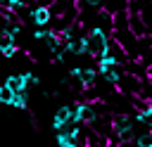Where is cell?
Here are the masks:
<instances>
[{"label":"cell","mask_w":152,"mask_h":147,"mask_svg":"<svg viewBox=\"0 0 152 147\" xmlns=\"http://www.w3.org/2000/svg\"><path fill=\"white\" fill-rule=\"evenodd\" d=\"M107 43H109V33H107V31H102L100 26L88 28V33H86V55L100 57L102 50L107 47Z\"/></svg>","instance_id":"cell-1"},{"label":"cell","mask_w":152,"mask_h":147,"mask_svg":"<svg viewBox=\"0 0 152 147\" xmlns=\"http://www.w3.org/2000/svg\"><path fill=\"white\" fill-rule=\"evenodd\" d=\"M116 85H119V90H121V92H126V95H138V92H140V88H142V78H138L135 74L124 71V74L119 76Z\"/></svg>","instance_id":"cell-2"},{"label":"cell","mask_w":152,"mask_h":147,"mask_svg":"<svg viewBox=\"0 0 152 147\" xmlns=\"http://www.w3.org/2000/svg\"><path fill=\"white\" fill-rule=\"evenodd\" d=\"M28 19H31L36 26H48L50 19H52V14H50V9H48L45 5H31V9H28Z\"/></svg>","instance_id":"cell-3"},{"label":"cell","mask_w":152,"mask_h":147,"mask_svg":"<svg viewBox=\"0 0 152 147\" xmlns=\"http://www.w3.org/2000/svg\"><path fill=\"white\" fill-rule=\"evenodd\" d=\"M69 123H71V107L62 104V107L55 111V116H52V128H55V130H62V128H66Z\"/></svg>","instance_id":"cell-4"},{"label":"cell","mask_w":152,"mask_h":147,"mask_svg":"<svg viewBox=\"0 0 152 147\" xmlns=\"http://www.w3.org/2000/svg\"><path fill=\"white\" fill-rule=\"evenodd\" d=\"M128 28H131V31H133V36H138V38L150 36V31L145 28V24H142V19H140V14H138V12H128Z\"/></svg>","instance_id":"cell-5"},{"label":"cell","mask_w":152,"mask_h":147,"mask_svg":"<svg viewBox=\"0 0 152 147\" xmlns=\"http://www.w3.org/2000/svg\"><path fill=\"white\" fill-rule=\"evenodd\" d=\"M5 85H7L12 92H21V90H28V83H26V76H24V74H12V76H7Z\"/></svg>","instance_id":"cell-6"},{"label":"cell","mask_w":152,"mask_h":147,"mask_svg":"<svg viewBox=\"0 0 152 147\" xmlns=\"http://www.w3.org/2000/svg\"><path fill=\"white\" fill-rule=\"evenodd\" d=\"M109 121H112V130L114 133H121V130H126V128L133 126V116L131 114H114Z\"/></svg>","instance_id":"cell-7"},{"label":"cell","mask_w":152,"mask_h":147,"mask_svg":"<svg viewBox=\"0 0 152 147\" xmlns=\"http://www.w3.org/2000/svg\"><path fill=\"white\" fill-rule=\"evenodd\" d=\"M102 9L107 14H114V12H121V9H128V0H104Z\"/></svg>","instance_id":"cell-8"},{"label":"cell","mask_w":152,"mask_h":147,"mask_svg":"<svg viewBox=\"0 0 152 147\" xmlns=\"http://www.w3.org/2000/svg\"><path fill=\"white\" fill-rule=\"evenodd\" d=\"M12 107H17V109H26L28 107V92L26 90H21V92H14V97H12V102H10Z\"/></svg>","instance_id":"cell-9"},{"label":"cell","mask_w":152,"mask_h":147,"mask_svg":"<svg viewBox=\"0 0 152 147\" xmlns=\"http://www.w3.org/2000/svg\"><path fill=\"white\" fill-rule=\"evenodd\" d=\"M57 147H69V145H74V140H71V135H69V130H57Z\"/></svg>","instance_id":"cell-10"},{"label":"cell","mask_w":152,"mask_h":147,"mask_svg":"<svg viewBox=\"0 0 152 147\" xmlns=\"http://www.w3.org/2000/svg\"><path fill=\"white\" fill-rule=\"evenodd\" d=\"M17 43H7V45H0V55L5 57V59H12V57H17Z\"/></svg>","instance_id":"cell-11"},{"label":"cell","mask_w":152,"mask_h":147,"mask_svg":"<svg viewBox=\"0 0 152 147\" xmlns=\"http://www.w3.org/2000/svg\"><path fill=\"white\" fill-rule=\"evenodd\" d=\"M14 97V92L7 88V85H0V104H10Z\"/></svg>","instance_id":"cell-12"},{"label":"cell","mask_w":152,"mask_h":147,"mask_svg":"<svg viewBox=\"0 0 152 147\" xmlns=\"http://www.w3.org/2000/svg\"><path fill=\"white\" fill-rule=\"evenodd\" d=\"M81 5H88V7H93V9H102L104 0H81Z\"/></svg>","instance_id":"cell-13"},{"label":"cell","mask_w":152,"mask_h":147,"mask_svg":"<svg viewBox=\"0 0 152 147\" xmlns=\"http://www.w3.org/2000/svg\"><path fill=\"white\" fill-rule=\"evenodd\" d=\"M52 2H55V0H38V2H36V5H45V7H50V5H52Z\"/></svg>","instance_id":"cell-14"},{"label":"cell","mask_w":152,"mask_h":147,"mask_svg":"<svg viewBox=\"0 0 152 147\" xmlns=\"http://www.w3.org/2000/svg\"><path fill=\"white\" fill-rule=\"evenodd\" d=\"M150 147H152V145H150Z\"/></svg>","instance_id":"cell-15"}]
</instances>
